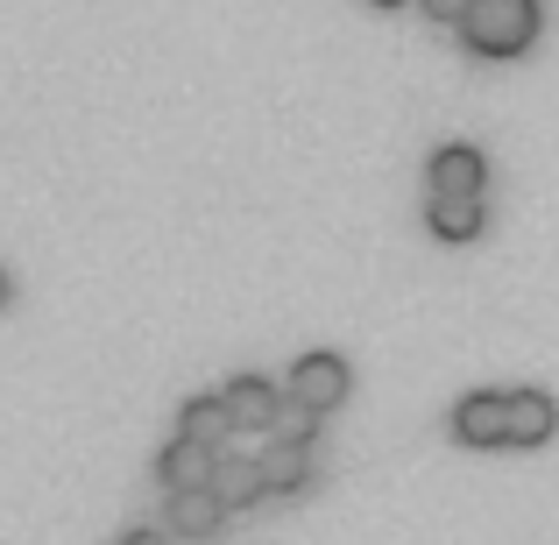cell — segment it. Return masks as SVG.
Returning a JSON list of instances; mask_svg holds the SVG:
<instances>
[{
	"label": "cell",
	"mask_w": 559,
	"mask_h": 545,
	"mask_svg": "<svg viewBox=\"0 0 559 545\" xmlns=\"http://www.w3.org/2000/svg\"><path fill=\"white\" fill-rule=\"evenodd\" d=\"M461 36L475 57H524L538 36V0H467Z\"/></svg>",
	"instance_id": "1"
},
{
	"label": "cell",
	"mask_w": 559,
	"mask_h": 545,
	"mask_svg": "<svg viewBox=\"0 0 559 545\" xmlns=\"http://www.w3.org/2000/svg\"><path fill=\"white\" fill-rule=\"evenodd\" d=\"M347 390H355V376H347L341 355H305V362H290V382H284V396L312 404L319 418H326L333 404H347Z\"/></svg>",
	"instance_id": "2"
},
{
	"label": "cell",
	"mask_w": 559,
	"mask_h": 545,
	"mask_svg": "<svg viewBox=\"0 0 559 545\" xmlns=\"http://www.w3.org/2000/svg\"><path fill=\"white\" fill-rule=\"evenodd\" d=\"M453 439L461 447H510V390H475L453 411Z\"/></svg>",
	"instance_id": "3"
},
{
	"label": "cell",
	"mask_w": 559,
	"mask_h": 545,
	"mask_svg": "<svg viewBox=\"0 0 559 545\" xmlns=\"http://www.w3.org/2000/svg\"><path fill=\"white\" fill-rule=\"evenodd\" d=\"M227 411H234V433H276V411H284V390L262 376H234L227 390Z\"/></svg>",
	"instance_id": "4"
},
{
	"label": "cell",
	"mask_w": 559,
	"mask_h": 545,
	"mask_svg": "<svg viewBox=\"0 0 559 545\" xmlns=\"http://www.w3.org/2000/svg\"><path fill=\"white\" fill-rule=\"evenodd\" d=\"M213 475H219V453L199 447V439H170L164 461H156V482H164L170 496L178 489H213Z\"/></svg>",
	"instance_id": "5"
},
{
	"label": "cell",
	"mask_w": 559,
	"mask_h": 545,
	"mask_svg": "<svg viewBox=\"0 0 559 545\" xmlns=\"http://www.w3.org/2000/svg\"><path fill=\"white\" fill-rule=\"evenodd\" d=\"M481 185H489V164H481V150H467V142H447V150L432 156V191H439V199H481Z\"/></svg>",
	"instance_id": "6"
},
{
	"label": "cell",
	"mask_w": 559,
	"mask_h": 545,
	"mask_svg": "<svg viewBox=\"0 0 559 545\" xmlns=\"http://www.w3.org/2000/svg\"><path fill=\"white\" fill-rule=\"evenodd\" d=\"M559 433V404L546 390H510V447H546Z\"/></svg>",
	"instance_id": "7"
},
{
	"label": "cell",
	"mask_w": 559,
	"mask_h": 545,
	"mask_svg": "<svg viewBox=\"0 0 559 545\" xmlns=\"http://www.w3.org/2000/svg\"><path fill=\"white\" fill-rule=\"evenodd\" d=\"M219 524H227L219 489H178V496H170V532H178V538H213Z\"/></svg>",
	"instance_id": "8"
},
{
	"label": "cell",
	"mask_w": 559,
	"mask_h": 545,
	"mask_svg": "<svg viewBox=\"0 0 559 545\" xmlns=\"http://www.w3.org/2000/svg\"><path fill=\"white\" fill-rule=\"evenodd\" d=\"M262 482H270V496H298L305 482H312V447H298V439H276V447L262 453Z\"/></svg>",
	"instance_id": "9"
},
{
	"label": "cell",
	"mask_w": 559,
	"mask_h": 545,
	"mask_svg": "<svg viewBox=\"0 0 559 545\" xmlns=\"http://www.w3.org/2000/svg\"><path fill=\"white\" fill-rule=\"evenodd\" d=\"M425 227H432L439 241H475L489 220H481V199H439V191H432V205H425Z\"/></svg>",
	"instance_id": "10"
},
{
	"label": "cell",
	"mask_w": 559,
	"mask_h": 545,
	"mask_svg": "<svg viewBox=\"0 0 559 545\" xmlns=\"http://www.w3.org/2000/svg\"><path fill=\"white\" fill-rule=\"evenodd\" d=\"M219 503L227 510H248L255 496H270V482H262V461H241V453H219V475H213Z\"/></svg>",
	"instance_id": "11"
},
{
	"label": "cell",
	"mask_w": 559,
	"mask_h": 545,
	"mask_svg": "<svg viewBox=\"0 0 559 545\" xmlns=\"http://www.w3.org/2000/svg\"><path fill=\"white\" fill-rule=\"evenodd\" d=\"M234 433V411H227V396H191L185 404V418H178V439H199V447H219V439Z\"/></svg>",
	"instance_id": "12"
},
{
	"label": "cell",
	"mask_w": 559,
	"mask_h": 545,
	"mask_svg": "<svg viewBox=\"0 0 559 545\" xmlns=\"http://www.w3.org/2000/svg\"><path fill=\"white\" fill-rule=\"evenodd\" d=\"M276 433L298 439V447H312V439H319V411L298 404V396H284V411H276Z\"/></svg>",
	"instance_id": "13"
},
{
	"label": "cell",
	"mask_w": 559,
	"mask_h": 545,
	"mask_svg": "<svg viewBox=\"0 0 559 545\" xmlns=\"http://www.w3.org/2000/svg\"><path fill=\"white\" fill-rule=\"evenodd\" d=\"M418 8L432 14V22H461V14H467V0H418Z\"/></svg>",
	"instance_id": "14"
},
{
	"label": "cell",
	"mask_w": 559,
	"mask_h": 545,
	"mask_svg": "<svg viewBox=\"0 0 559 545\" xmlns=\"http://www.w3.org/2000/svg\"><path fill=\"white\" fill-rule=\"evenodd\" d=\"M121 545H170V538H164V532H128Z\"/></svg>",
	"instance_id": "15"
},
{
	"label": "cell",
	"mask_w": 559,
	"mask_h": 545,
	"mask_svg": "<svg viewBox=\"0 0 559 545\" xmlns=\"http://www.w3.org/2000/svg\"><path fill=\"white\" fill-rule=\"evenodd\" d=\"M8 291H14V284H8V270H0V312H8Z\"/></svg>",
	"instance_id": "16"
},
{
	"label": "cell",
	"mask_w": 559,
	"mask_h": 545,
	"mask_svg": "<svg viewBox=\"0 0 559 545\" xmlns=\"http://www.w3.org/2000/svg\"><path fill=\"white\" fill-rule=\"evenodd\" d=\"M369 8H404V0H369Z\"/></svg>",
	"instance_id": "17"
}]
</instances>
